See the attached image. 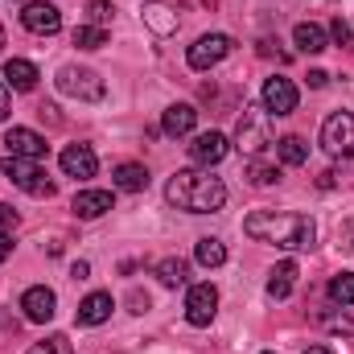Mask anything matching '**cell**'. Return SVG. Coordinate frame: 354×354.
Returning a JSON list of instances; mask_svg holds the SVG:
<instances>
[{
  "mask_svg": "<svg viewBox=\"0 0 354 354\" xmlns=\"http://www.w3.org/2000/svg\"><path fill=\"white\" fill-rule=\"evenodd\" d=\"M8 256H12V239H8V235H4V231H0V264H4V260H8Z\"/></svg>",
  "mask_w": 354,
  "mask_h": 354,
  "instance_id": "37",
  "label": "cell"
},
{
  "mask_svg": "<svg viewBox=\"0 0 354 354\" xmlns=\"http://www.w3.org/2000/svg\"><path fill=\"white\" fill-rule=\"evenodd\" d=\"M248 181H252V185H276V181H280V169L268 165V161H252V165H248Z\"/></svg>",
  "mask_w": 354,
  "mask_h": 354,
  "instance_id": "29",
  "label": "cell"
},
{
  "mask_svg": "<svg viewBox=\"0 0 354 354\" xmlns=\"http://www.w3.org/2000/svg\"><path fill=\"white\" fill-rule=\"evenodd\" d=\"M111 185L124 189V194H140V189H149V169L136 165V161H124V165L111 169Z\"/></svg>",
  "mask_w": 354,
  "mask_h": 354,
  "instance_id": "18",
  "label": "cell"
},
{
  "mask_svg": "<svg viewBox=\"0 0 354 354\" xmlns=\"http://www.w3.org/2000/svg\"><path fill=\"white\" fill-rule=\"evenodd\" d=\"M165 202L189 214H214L227 202V185L223 177H210L206 169H177L165 185Z\"/></svg>",
  "mask_w": 354,
  "mask_h": 354,
  "instance_id": "2",
  "label": "cell"
},
{
  "mask_svg": "<svg viewBox=\"0 0 354 354\" xmlns=\"http://www.w3.org/2000/svg\"><path fill=\"white\" fill-rule=\"evenodd\" d=\"M305 354H334V351H330V346H309Z\"/></svg>",
  "mask_w": 354,
  "mask_h": 354,
  "instance_id": "40",
  "label": "cell"
},
{
  "mask_svg": "<svg viewBox=\"0 0 354 354\" xmlns=\"http://www.w3.org/2000/svg\"><path fill=\"white\" fill-rule=\"evenodd\" d=\"M185 272H189V264H185L181 256H169V260L157 264V280H161L165 288H177V284H185Z\"/></svg>",
  "mask_w": 354,
  "mask_h": 354,
  "instance_id": "25",
  "label": "cell"
},
{
  "mask_svg": "<svg viewBox=\"0 0 354 354\" xmlns=\"http://www.w3.org/2000/svg\"><path fill=\"white\" fill-rule=\"evenodd\" d=\"M111 309H115L111 305V292H91V297L79 301V313L75 317H79V326H103L111 317Z\"/></svg>",
  "mask_w": 354,
  "mask_h": 354,
  "instance_id": "17",
  "label": "cell"
},
{
  "mask_svg": "<svg viewBox=\"0 0 354 354\" xmlns=\"http://www.w3.org/2000/svg\"><path fill=\"white\" fill-rule=\"evenodd\" d=\"M145 25L153 29V33H174L177 29V12L169 8V4H161V0H153V4H145Z\"/></svg>",
  "mask_w": 354,
  "mask_h": 354,
  "instance_id": "22",
  "label": "cell"
},
{
  "mask_svg": "<svg viewBox=\"0 0 354 354\" xmlns=\"http://www.w3.org/2000/svg\"><path fill=\"white\" fill-rule=\"evenodd\" d=\"M4 177L12 181V185H21L25 194H33V198H54V181L46 177V169L33 161V157H4Z\"/></svg>",
  "mask_w": 354,
  "mask_h": 354,
  "instance_id": "4",
  "label": "cell"
},
{
  "mask_svg": "<svg viewBox=\"0 0 354 354\" xmlns=\"http://www.w3.org/2000/svg\"><path fill=\"white\" fill-rule=\"evenodd\" d=\"M292 284H297V264L284 260V264L272 268V276H268V297H272V301H284V297L292 292Z\"/></svg>",
  "mask_w": 354,
  "mask_h": 354,
  "instance_id": "21",
  "label": "cell"
},
{
  "mask_svg": "<svg viewBox=\"0 0 354 354\" xmlns=\"http://www.w3.org/2000/svg\"><path fill=\"white\" fill-rule=\"evenodd\" d=\"M87 272H91V268H87V264H83V260H79V264L71 268V276H75V280H87Z\"/></svg>",
  "mask_w": 354,
  "mask_h": 354,
  "instance_id": "38",
  "label": "cell"
},
{
  "mask_svg": "<svg viewBox=\"0 0 354 354\" xmlns=\"http://www.w3.org/2000/svg\"><path fill=\"white\" fill-rule=\"evenodd\" d=\"M58 161H62V174L66 177H95V169H99L91 145H66Z\"/></svg>",
  "mask_w": 354,
  "mask_h": 354,
  "instance_id": "15",
  "label": "cell"
},
{
  "mask_svg": "<svg viewBox=\"0 0 354 354\" xmlns=\"http://www.w3.org/2000/svg\"><path fill=\"white\" fill-rule=\"evenodd\" d=\"M21 25H25L29 33H37V37H54V33L62 29V12H58L54 4H46V0H29V4L21 8Z\"/></svg>",
  "mask_w": 354,
  "mask_h": 354,
  "instance_id": "9",
  "label": "cell"
},
{
  "mask_svg": "<svg viewBox=\"0 0 354 354\" xmlns=\"http://www.w3.org/2000/svg\"><path fill=\"white\" fill-rule=\"evenodd\" d=\"M297 87H292V79H280V75H272L264 83V111L268 115H292L297 111Z\"/></svg>",
  "mask_w": 354,
  "mask_h": 354,
  "instance_id": "11",
  "label": "cell"
},
{
  "mask_svg": "<svg viewBox=\"0 0 354 354\" xmlns=\"http://www.w3.org/2000/svg\"><path fill=\"white\" fill-rule=\"evenodd\" d=\"M111 0H87V17H91V25H103L107 29V21H111Z\"/></svg>",
  "mask_w": 354,
  "mask_h": 354,
  "instance_id": "30",
  "label": "cell"
},
{
  "mask_svg": "<svg viewBox=\"0 0 354 354\" xmlns=\"http://www.w3.org/2000/svg\"><path fill=\"white\" fill-rule=\"evenodd\" d=\"M338 181H342V174H338V169H326V174H322V181H317V185H322V189H334Z\"/></svg>",
  "mask_w": 354,
  "mask_h": 354,
  "instance_id": "35",
  "label": "cell"
},
{
  "mask_svg": "<svg viewBox=\"0 0 354 354\" xmlns=\"http://www.w3.org/2000/svg\"><path fill=\"white\" fill-rule=\"evenodd\" d=\"M0 50H4V25H0Z\"/></svg>",
  "mask_w": 354,
  "mask_h": 354,
  "instance_id": "41",
  "label": "cell"
},
{
  "mask_svg": "<svg viewBox=\"0 0 354 354\" xmlns=\"http://www.w3.org/2000/svg\"><path fill=\"white\" fill-rule=\"evenodd\" d=\"M194 260H198L202 268H223L227 264V248H223V239H198Z\"/></svg>",
  "mask_w": 354,
  "mask_h": 354,
  "instance_id": "24",
  "label": "cell"
},
{
  "mask_svg": "<svg viewBox=\"0 0 354 354\" xmlns=\"http://www.w3.org/2000/svg\"><path fill=\"white\" fill-rule=\"evenodd\" d=\"M317 322H322L326 330H334V334H354V322L346 317V313H322Z\"/></svg>",
  "mask_w": 354,
  "mask_h": 354,
  "instance_id": "32",
  "label": "cell"
},
{
  "mask_svg": "<svg viewBox=\"0 0 354 354\" xmlns=\"http://www.w3.org/2000/svg\"><path fill=\"white\" fill-rule=\"evenodd\" d=\"M231 153V145H227V136L223 132H198L194 136V145H189V157H194V165H218L223 157Z\"/></svg>",
  "mask_w": 354,
  "mask_h": 354,
  "instance_id": "13",
  "label": "cell"
},
{
  "mask_svg": "<svg viewBox=\"0 0 354 354\" xmlns=\"http://www.w3.org/2000/svg\"><path fill=\"white\" fill-rule=\"evenodd\" d=\"M330 37H334L342 50H354V29L342 21V17H334V21H330Z\"/></svg>",
  "mask_w": 354,
  "mask_h": 354,
  "instance_id": "31",
  "label": "cell"
},
{
  "mask_svg": "<svg viewBox=\"0 0 354 354\" xmlns=\"http://www.w3.org/2000/svg\"><path fill=\"white\" fill-rule=\"evenodd\" d=\"M235 140H239V149L252 153V157H260L268 145H272V115L264 111V103H260V107H243L239 128H235Z\"/></svg>",
  "mask_w": 354,
  "mask_h": 354,
  "instance_id": "3",
  "label": "cell"
},
{
  "mask_svg": "<svg viewBox=\"0 0 354 354\" xmlns=\"http://www.w3.org/2000/svg\"><path fill=\"white\" fill-rule=\"evenodd\" d=\"M276 157H280V165H305L309 161V145L301 140V136H280L276 140Z\"/></svg>",
  "mask_w": 354,
  "mask_h": 354,
  "instance_id": "23",
  "label": "cell"
},
{
  "mask_svg": "<svg viewBox=\"0 0 354 354\" xmlns=\"http://www.w3.org/2000/svg\"><path fill=\"white\" fill-rule=\"evenodd\" d=\"M231 37L227 33H206V37H198L194 46H189V71H210V66H218L227 54H231Z\"/></svg>",
  "mask_w": 354,
  "mask_h": 354,
  "instance_id": "7",
  "label": "cell"
},
{
  "mask_svg": "<svg viewBox=\"0 0 354 354\" xmlns=\"http://www.w3.org/2000/svg\"><path fill=\"white\" fill-rule=\"evenodd\" d=\"M21 309H25V317H29L33 326H46V322H54V313H58V297H54V288L33 284V288H25Z\"/></svg>",
  "mask_w": 354,
  "mask_h": 354,
  "instance_id": "10",
  "label": "cell"
},
{
  "mask_svg": "<svg viewBox=\"0 0 354 354\" xmlns=\"http://www.w3.org/2000/svg\"><path fill=\"white\" fill-rule=\"evenodd\" d=\"M75 46L79 50H103L107 46V29L103 25H79L75 29Z\"/></svg>",
  "mask_w": 354,
  "mask_h": 354,
  "instance_id": "27",
  "label": "cell"
},
{
  "mask_svg": "<svg viewBox=\"0 0 354 354\" xmlns=\"http://www.w3.org/2000/svg\"><path fill=\"white\" fill-rule=\"evenodd\" d=\"M29 354H75V346H71V338H66V334H50V338L33 342Z\"/></svg>",
  "mask_w": 354,
  "mask_h": 354,
  "instance_id": "28",
  "label": "cell"
},
{
  "mask_svg": "<svg viewBox=\"0 0 354 354\" xmlns=\"http://www.w3.org/2000/svg\"><path fill=\"white\" fill-rule=\"evenodd\" d=\"M292 41H297L301 54H322V50L330 46V41H326V29L313 25V21H301V25L292 29Z\"/></svg>",
  "mask_w": 354,
  "mask_h": 354,
  "instance_id": "20",
  "label": "cell"
},
{
  "mask_svg": "<svg viewBox=\"0 0 354 354\" xmlns=\"http://www.w3.org/2000/svg\"><path fill=\"white\" fill-rule=\"evenodd\" d=\"M243 235H252L256 243H272L284 252H309L317 239V227L309 214H292V210H256L243 218Z\"/></svg>",
  "mask_w": 354,
  "mask_h": 354,
  "instance_id": "1",
  "label": "cell"
},
{
  "mask_svg": "<svg viewBox=\"0 0 354 354\" xmlns=\"http://www.w3.org/2000/svg\"><path fill=\"white\" fill-rule=\"evenodd\" d=\"M17 227V210L8 202H0V231H12Z\"/></svg>",
  "mask_w": 354,
  "mask_h": 354,
  "instance_id": "33",
  "label": "cell"
},
{
  "mask_svg": "<svg viewBox=\"0 0 354 354\" xmlns=\"http://www.w3.org/2000/svg\"><path fill=\"white\" fill-rule=\"evenodd\" d=\"M264 354H276V351H264Z\"/></svg>",
  "mask_w": 354,
  "mask_h": 354,
  "instance_id": "42",
  "label": "cell"
},
{
  "mask_svg": "<svg viewBox=\"0 0 354 354\" xmlns=\"http://www.w3.org/2000/svg\"><path fill=\"white\" fill-rule=\"evenodd\" d=\"M194 124H198V107L194 103H174V107H165V115H161V132L165 136H189L194 132Z\"/></svg>",
  "mask_w": 354,
  "mask_h": 354,
  "instance_id": "16",
  "label": "cell"
},
{
  "mask_svg": "<svg viewBox=\"0 0 354 354\" xmlns=\"http://www.w3.org/2000/svg\"><path fill=\"white\" fill-rule=\"evenodd\" d=\"M132 305H136V313H145V309H149V297H140V292H132Z\"/></svg>",
  "mask_w": 354,
  "mask_h": 354,
  "instance_id": "39",
  "label": "cell"
},
{
  "mask_svg": "<svg viewBox=\"0 0 354 354\" xmlns=\"http://www.w3.org/2000/svg\"><path fill=\"white\" fill-rule=\"evenodd\" d=\"M8 107H12V99H8V83H0V124L8 120Z\"/></svg>",
  "mask_w": 354,
  "mask_h": 354,
  "instance_id": "34",
  "label": "cell"
},
{
  "mask_svg": "<svg viewBox=\"0 0 354 354\" xmlns=\"http://www.w3.org/2000/svg\"><path fill=\"white\" fill-rule=\"evenodd\" d=\"M4 79H8V87L12 91H33L41 75H37L33 62H25V58H8V62H4Z\"/></svg>",
  "mask_w": 354,
  "mask_h": 354,
  "instance_id": "19",
  "label": "cell"
},
{
  "mask_svg": "<svg viewBox=\"0 0 354 354\" xmlns=\"http://www.w3.org/2000/svg\"><path fill=\"white\" fill-rule=\"evenodd\" d=\"M111 206H115L111 189H79V194H75V202H71V210H75L79 218H103Z\"/></svg>",
  "mask_w": 354,
  "mask_h": 354,
  "instance_id": "14",
  "label": "cell"
},
{
  "mask_svg": "<svg viewBox=\"0 0 354 354\" xmlns=\"http://www.w3.org/2000/svg\"><path fill=\"white\" fill-rule=\"evenodd\" d=\"M322 149L330 157H354V111H334L322 124Z\"/></svg>",
  "mask_w": 354,
  "mask_h": 354,
  "instance_id": "6",
  "label": "cell"
},
{
  "mask_svg": "<svg viewBox=\"0 0 354 354\" xmlns=\"http://www.w3.org/2000/svg\"><path fill=\"white\" fill-rule=\"evenodd\" d=\"M326 83H330L326 71H309V87H326Z\"/></svg>",
  "mask_w": 354,
  "mask_h": 354,
  "instance_id": "36",
  "label": "cell"
},
{
  "mask_svg": "<svg viewBox=\"0 0 354 354\" xmlns=\"http://www.w3.org/2000/svg\"><path fill=\"white\" fill-rule=\"evenodd\" d=\"M58 91L71 95V99H83V103H99L107 95V83L95 75V71H83V66H62L58 71Z\"/></svg>",
  "mask_w": 354,
  "mask_h": 354,
  "instance_id": "5",
  "label": "cell"
},
{
  "mask_svg": "<svg viewBox=\"0 0 354 354\" xmlns=\"http://www.w3.org/2000/svg\"><path fill=\"white\" fill-rule=\"evenodd\" d=\"M330 301L334 305H354V272H338L334 280H330Z\"/></svg>",
  "mask_w": 354,
  "mask_h": 354,
  "instance_id": "26",
  "label": "cell"
},
{
  "mask_svg": "<svg viewBox=\"0 0 354 354\" xmlns=\"http://www.w3.org/2000/svg\"><path fill=\"white\" fill-rule=\"evenodd\" d=\"M4 149H8V157H33V161H46V153H50L46 136H37L33 128H8Z\"/></svg>",
  "mask_w": 354,
  "mask_h": 354,
  "instance_id": "12",
  "label": "cell"
},
{
  "mask_svg": "<svg viewBox=\"0 0 354 354\" xmlns=\"http://www.w3.org/2000/svg\"><path fill=\"white\" fill-rule=\"evenodd\" d=\"M218 313V288L214 284H194L185 292V322L189 326H210Z\"/></svg>",
  "mask_w": 354,
  "mask_h": 354,
  "instance_id": "8",
  "label": "cell"
}]
</instances>
